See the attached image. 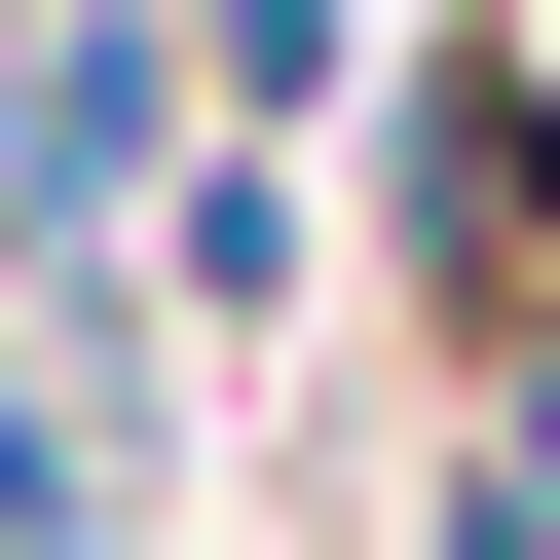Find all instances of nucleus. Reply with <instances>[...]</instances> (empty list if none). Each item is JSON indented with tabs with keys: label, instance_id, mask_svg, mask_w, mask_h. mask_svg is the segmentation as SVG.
Segmentation results:
<instances>
[{
	"label": "nucleus",
	"instance_id": "obj_1",
	"mask_svg": "<svg viewBox=\"0 0 560 560\" xmlns=\"http://www.w3.org/2000/svg\"><path fill=\"white\" fill-rule=\"evenodd\" d=\"M374 300H411L448 411L560 374V38L523 0H411V75H374Z\"/></svg>",
	"mask_w": 560,
	"mask_h": 560
},
{
	"label": "nucleus",
	"instance_id": "obj_2",
	"mask_svg": "<svg viewBox=\"0 0 560 560\" xmlns=\"http://www.w3.org/2000/svg\"><path fill=\"white\" fill-rule=\"evenodd\" d=\"M224 150L187 0H0V261H150V187Z\"/></svg>",
	"mask_w": 560,
	"mask_h": 560
},
{
	"label": "nucleus",
	"instance_id": "obj_3",
	"mask_svg": "<svg viewBox=\"0 0 560 560\" xmlns=\"http://www.w3.org/2000/svg\"><path fill=\"white\" fill-rule=\"evenodd\" d=\"M300 300H337V150H187V187H150V337H187V374H261Z\"/></svg>",
	"mask_w": 560,
	"mask_h": 560
}]
</instances>
